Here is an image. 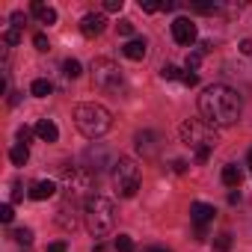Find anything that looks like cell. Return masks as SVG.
Listing matches in <instances>:
<instances>
[{
	"instance_id": "obj_12",
	"label": "cell",
	"mask_w": 252,
	"mask_h": 252,
	"mask_svg": "<svg viewBox=\"0 0 252 252\" xmlns=\"http://www.w3.org/2000/svg\"><path fill=\"white\" fill-rule=\"evenodd\" d=\"M104 27H107V18H104L101 12H89V15H83V18H80V33H83L86 39L101 36V33H104Z\"/></svg>"
},
{
	"instance_id": "obj_27",
	"label": "cell",
	"mask_w": 252,
	"mask_h": 252,
	"mask_svg": "<svg viewBox=\"0 0 252 252\" xmlns=\"http://www.w3.org/2000/svg\"><path fill=\"white\" fill-rule=\"evenodd\" d=\"M33 128H27V125H21L18 128V146H30V140H33Z\"/></svg>"
},
{
	"instance_id": "obj_20",
	"label": "cell",
	"mask_w": 252,
	"mask_h": 252,
	"mask_svg": "<svg viewBox=\"0 0 252 252\" xmlns=\"http://www.w3.org/2000/svg\"><path fill=\"white\" fill-rule=\"evenodd\" d=\"M9 160H12L15 166H24V163L30 160V149H27V146H12V149H9Z\"/></svg>"
},
{
	"instance_id": "obj_5",
	"label": "cell",
	"mask_w": 252,
	"mask_h": 252,
	"mask_svg": "<svg viewBox=\"0 0 252 252\" xmlns=\"http://www.w3.org/2000/svg\"><path fill=\"white\" fill-rule=\"evenodd\" d=\"M140 184H143V172H140L137 160H131V158H119V160L113 163V187H116V193H119L122 199L137 196Z\"/></svg>"
},
{
	"instance_id": "obj_1",
	"label": "cell",
	"mask_w": 252,
	"mask_h": 252,
	"mask_svg": "<svg viewBox=\"0 0 252 252\" xmlns=\"http://www.w3.org/2000/svg\"><path fill=\"white\" fill-rule=\"evenodd\" d=\"M199 113H202V119L211 125V128H228V125H234L240 119L243 101H240V95L231 86L214 83V86H208L199 95Z\"/></svg>"
},
{
	"instance_id": "obj_22",
	"label": "cell",
	"mask_w": 252,
	"mask_h": 252,
	"mask_svg": "<svg viewBox=\"0 0 252 252\" xmlns=\"http://www.w3.org/2000/svg\"><path fill=\"white\" fill-rule=\"evenodd\" d=\"M12 240L21 243V246H30V243H33V231H30V228H15V231H12Z\"/></svg>"
},
{
	"instance_id": "obj_8",
	"label": "cell",
	"mask_w": 252,
	"mask_h": 252,
	"mask_svg": "<svg viewBox=\"0 0 252 252\" xmlns=\"http://www.w3.org/2000/svg\"><path fill=\"white\" fill-rule=\"evenodd\" d=\"M83 160H86V169H89V172H101L104 166H113V163H110V149H104L101 143L89 146L86 155H83Z\"/></svg>"
},
{
	"instance_id": "obj_40",
	"label": "cell",
	"mask_w": 252,
	"mask_h": 252,
	"mask_svg": "<svg viewBox=\"0 0 252 252\" xmlns=\"http://www.w3.org/2000/svg\"><path fill=\"white\" fill-rule=\"evenodd\" d=\"M160 9H166V12H175V9H178V3H175V0H163V3H160Z\"/></svg>"
},
{
	"instance_id": "obj_9",
	"label": "cell",
	"mask_w": 252,
	"mask_h": 252,
	"mask_svg": "<svg viewBox=\"0 0 252 252\" xmlns=\"http://www.w3.org/2000/svg\"><path fill=\"white\" fill-rule=\"evenodd\" d=\"M77 222H80V217H77V202L63 199V205L57 208V225H60L63 231H74Z\"/></svg>"
},
{
	"instance_id": "obj_32",
	"label": "cell",
	"mask_w": 252,
	"mask_h": 252,
	"mask_svg": "<svg viewBox=\"0 0 252 252\" xmlns=\"http://www.w3.org/2000/svg\"><path fill=\"white\" fill-rule=\"evenodd\" d=\"M125 6V0H104V12H119Z\"/></svg>"
},
{
	"instance_id": "obj_38",
	"label": "cell",
	"mask_w": 252,
	"mask_h": 252,
	"mask_svg": "<svg viewBox=\"0 0 252 252\" xmlns=\"http://www.w3.org/2000/svg\"><path fill=\"white\" fill-rule=\"evenodd\" d=\"M172 169H175L178 175H181V172H187V160H181V158H178V160H172Z\"/></svg>"
},
{
	"instance_id": "obj_18",
	"label": "cell",
	"mask_w": 252,
	"mask_h": 252,
	"mask_svg": "<svg viewBox=\"0 0 252 252\" xmlns=\"http://www.w3.org/2000/svg\"><path fill=\"white\" fill-rule=\"evenodd\" d=\"M36 137H39L42 143H57V140H60V131H57V125H54L51 119H42V122L36 125Z\"/></svg>"
},
{
	"instance_id": "obj_29",
	"label": "cell",
	"mask_w": 252,
	"mask_h": 252,
	"mask_svg": "<svg viewBox=\"0 0 252 252\" xmlns=\"http://www.w3.org/2000/svg\"><path fill=\"white\" fill-rule=\"evenodd\" d=\"M33 45H36V51H42V54H45V51H51V42H48V36H45V33H36V36H33Z\"/></svg>"
},
{
	"instance_id": "obj_44",
	"label": "cell",
	"mask_w": 252,
	"mask_h": 252,
	"mask_svg": "<svg viewBox=\"0 0 252 252\" xmlns=\"http://www.w3.org/2000/svg\"><path fill=\"white\" fill-rule=\"evenodd\" d=\"M146 252H169V249H163V246H149Z\"/></svg>"
},
{
	"instance_id": "obj_3",
	"label": "cell",
	"mask_w": 252,
	"mask_h": 252,
	"mask_svg": "<svg viewBox=\"0 0 252 252\" xmlns=\"http://www.w3.org/2000/svg\"><path fill=\"white\" fill-rule=\"evenodd\" d=\"M74 125H77V131L89 140H98L104 137L110 128H113V116L107 107L101 104H77L74 110Z\"/></svg>"
},
{
	"instance_id": "obj_15",
	"label": "cell",
	"mask_w": 252,
	"mask_h": 252,
	"mask_svg": "<svg viewBox=\"0 0 252 252\" xmlns=\"http://www.w3.org/2000/svg\"><path fill=\"white\" fill-rule=\"evenodd\" d=\"M222 184L231 187V190H240V184H243V169H240L237 163H225V166H222Z\"/></svg>"
},
{
	"instance_id": "obj_19",
	"label": "cell",
	"mask_w": 252,
	"mask_h": 252,
	"mask_svg": "<svg viewBox=\"0 0 252 252\" xmlns=\"http://www.w3.org/2000/svg\"><path fill=\"white\" fill-rule=\"evenodd\" d=\"M30 95H36V98H48V95H51V80L36 77V80L30 83Z\"/></svg>"
},
{
	"instance_id": "obj_26",
	"label": "cell",
	"mask_w": 252,
	"mask_h": 252,
	"mask_svg": "<svg viewBox=\"0 0 252 252\" xmlns=\"http://www.w3.org/2000/svg\"><path fill=\"white\" fill-rule=\"evenodd\" d=\"M231 243H234V240H231V234H220V237L214 240V249H217V252H228V249H231Z\"/></svg>"
},
{
	"instance_id": "obj_39",
	"label": "cell",
	"mask_w": 252,
	"mask_h": 252,
	"mask_svg": "<svg viewBox=\"0 0 252 252\" xmlns=\"http://www.w3.org/2000/svg\"><path fill=\"white\" fill-rule=\"evenodd\" d=\"M45 252H65V243H63V240H57V243H51Z\"/></svg>"
},
{
	"instance_id": "obj_35",
	"label": "cell",
	"mask_w": 252,
	"mask_h": 252,
	"mask_svg": "<svg viewBox=\"0 0 252 252\" xmlns=\"http://www.w3.org/2000/svg\"><path fill=\"white\" fill-rule=\"evenodd\" d=\"M119 33L122 36H134V21H119Z\"/></svg>"
},
{
	"instance_id": "obj_30",
	"label": "cell",
	"mask_w": 252,
	"mask_h": 252,
	"mask_svg": "<svg viewBox=\"0 0 252 252\" xmlns=\"http://www.w3.org/2000/svg\"><path fill=\"white\" fill-rule=\"evenodd\" d=\"M193 9H196V12H202V15H214L220 6H217V3H193Z\"/></svg>"
},
{
	"instance_id": "obj_13",
	"label": "cell",
	"mask_w": 252,
	"mask_h": 252,
	"mask_svg": "<svg viewBox=\"0 0 252 252\" xmlns=\"http://www.w3.org/2000/svg\"><path fill=\"white\" fill-rule=\"evenodd\" d=\"M214 205H208V202H193L190 205V220L196 222V228H205L211 220H214Z\"/></svg>"
},
{
	"instance_id": "obj_24",
	"label": "cell",
	"mask_w": 252,
	"mask_h": 252,
	"mask_svg": "<svg viewBox=\"0 0 252 252\" xmlns=\"http://www.w3.org/2000/svg\"><path fill=\"white\" fill-rule=\"evenodd\" d=\"M18 42H21V30L9 27V30L3 33V45H6V48H12V45H18Z\"/></svg>"
},
{
	"instance_id": "obj_34",
	"label": "cell",
	"mask_w": 252,
	"mask_h": 252,
	"mask_svg": "<svg viewBox=\"0 0 252 252\" xmlns=\"http://www.w3.org/2000/svg\"><path fill=\"white\" fill-rule=\"evenodd\" d=\"M181 83H184V86H196V83H199V74H196V71H184V74H181Z\"/></svg>"
},
{
	"instance_id": "obj_6",
	"label": "cell",
	"mask_w": 252,
	"mask_h": 252,
	"mask_svg": "<svg viewBox=\"0 0 252 252\" xmlns=\"http://www.w3.org/2000/svg\"><path fill=\"white\" fill-rule=\"evenodd\" d=\"M178 134H181V140L187 143V146H193L196 152H214L217 149V131L211 128V125L205 122V119H187L181 128H178Z\"/></svg>"
},
{
	"instance_id": "obj_14",
	"label": "cell",
	"mask_w": 252,
	"mask_h": 252,
	"mask_svg": "<svg viewBox=\"0 0 252 252\" xmlns=\"http://www.w3.org/2000/svg\"><path fill=\"white\" fill-rule=\"evenodd\" d=\"M122 54L128 57V60H134V63H140V60H146L149 45H146V39H131V42L122 45Z\"/></svg>"
},
{
	"instance_id": "obj_23",
	"label": "cell",
	"mask_w": 252,
	"mask_h": 252,
	"mask_svg": "<svg viewBox=\"0 0 252 252\" xmlns=\"http://www.w3.org/2000/svg\"><path fill=\"white\" fill-rule=\"evenodd\" d=\"M116 252H134V240L128 234H119L116 237Z\"/></svg>"
},
{
	"instance_id": "obj_41",
	"label": "cell",
	"mask_w": 252,
	"mask_h": 252,
	"mask_svg": "<svg viewBox=\"0 0 252 252\" xmlns=\"http://www.w3.org/2000/svg\"><path fill=\"white\" fill-rule=\"evenodd\" d=\"M240 54H252V39H243L240 42Z\"/></svg>"
},
{
	"instance_id": "obj_10",
	"label": "cell",
	"mask_w": 252,
	"mask_h": 252,
	"mask_svg": "<svg viewBox=\"0 0 252 252\" xmlns=\"http://www.w3.org/2000/svg\"><path fill=\"white\" fill-rule=\"evenodd\" d=\"M172 36H175V42L178 45H184V48H190L193 42H196V24L190 21V18H175L172 21Z\"/></svg>"
},
{
	"instance_id": "obj_45",
	"label": "cell",
	"mask_w": 252,
	"mask_h": 252,
	"mask_svg": "<svg viewBox=\"0 0 252 252\" xmlns=\"http://www.w3.org/2000/svg\"><path fill=\"white\" fill-rule=\"evenodd\" d=\"M246 160H249V169H252V149H249V155H246Z\"/></svg>"
},
{
	"instance_id": "obj_16",
	"label": "cell",
	"mask_w": 252,
	"mask_h": 252,
	"mask_svg": "<svg viewBox=\"0 0 252 252\" xmlns=\"http://www.w3.org/2000/svg\"><path fill=\"white\" fill-rule=\"evenodd\" d=\"M30 199H36V202H45V199H54L57 196V184L54 181H36L33 187H30V193H27Z\"/></svg>"
},
{
	"instance_id": "obj_37",
	"label": "cell",
	"mask_w": 252,
	"mask_h": 252,
	"mask_svg": "<svg viewBox=\"0 0 252 252\" xmlns=\"http://www.w3.org/2000/svg\"><path fill=\"white\" fill-rule=\"evenodd\" d=\"M21 199H24V190L18 181H12V202H21Z\"/></svg>"
},
{
	"instance_id": "obj_21",
	"label": "cell",
	"mask_w": 252,
	"mask_h": 252,
	"mask_svg": "<svg viewBox=\"0 0 252 252\" xmlns=\"http://www.w3.org/2000/svg\"><path fill=\"white\" fill-rule=\"evenodd\" d=\"M63 74L74 80V77H80V74H83V68H80V63H77V60H65V63H63Z\"/></svg>"
},
{
	"instance_id": "obj_7",
	"label": "cell",
	"mask_w": 252,
	"mask_h": 252,
	"mask_svg": "<svg viewBox=\"0 0 252 252\" xmlns=\"http://www.w3.org/2000/svg\"><path fill=\"white\" fill-rule=\"evenodd\" d=\"M92 80H95V86L104 89V92H119V89L125 86L122 68H119L113 60H107V57L92 60Z\"/></svg>"
},
{
	"instance_id": "obj_17",
	"label": "cell",
	"mask_w": 252,
	"mask_h": 252,
	"mask_svg": "<svg viewBox=\"0 0 252 252\" xmlns=\"http://www.w3.org/2000/svg\"><path fill=\"white\" fill-rule=\"evenodd\" d=\"M30 12L36 15V21L39 24H57V9L54 6H45V3H39V0H36V3H30Z\"/></svg>"
},
{
	"instance_id": "obj_42",
	"label": "cell",
	"mask_w": 252,
	"mask_h": 252,
	"mask_svg": "<svg viewBox=\"0 0 252 252\" xmlns=\"http://www.w3.org/2000/svg\"><path fill=\"white\" fill-rule=\"evenodd\" d=\"M18 104H21V95H18V92H12V95H9V107H18Z\"/></svg>"
},
{
	"instance_id": "obj_33",
	"label": "cell",
	"mask_w": 252,
	"mask_h": 252,
	"mask_svg": "<svg viewBox=\"0 0 252 252\" xmlns=\"http://www.w3.org/2000/svg\"><path fill=\"white\" fill-rule=\"evenodd\" d=\"M24 21H27V15H24L21 9H15V12H12V27H15V30H21V27H24Z\"/></svg>"
},
{
	"instance_id": "obj_43",
	"label": "cell",
	"mask_w": 252,
	"mask_h": 252,
	"mask_svg": "<svg viewBox=\"0 0 252 252\" xmlns=\"http://www.w3.org/2000/svg\"><path fill=\"white\" fill-rule=\"evenodd\" d=\"M228 202L237 205V202H240V190H231V193H228Z\"/></svg>"
},
{
	"instance_id": "obj_4",
	"label": "cell",
	"mask_w": 252,
	"mask_h": 252,
	"mask_svg": "<svg viewBox=\"0 0 252 252\" xmlns=\"http://www.w3.org/2000/svg\"><path fill=\"white\" fill-rule=\"evenodd\" d=\"M92 187H95V172H89L86 166H68V169H63L65 199L86 205V199H92Z\"/></svg>"
},
{
	"instance_id": "obj_2",
	"label": "cell",
	"mask_w": 252,
	"mask_h": 252,
	"mask_svg": "<svg viewBox=\"0 0 252 252\" xmlns=\"http://www.w3.org/2000/svg\"><path fill=\"white\" fill-rule=\"evenodd\" d=\"M83 220H86V228H89L92 237H107L113 231V225H116V208H113V202L107 196L95 193L83 205Z\"/></svg>"
},
{
	"instance_id": "obj_28",
	"label": "cell",
	"mask_w": 252,
	"mask_h": 252,
	"mask_svg": "<svg viewBox=\"0 0 252 252\" xmlns=\"http://www.w3.org/2000/svg\"><path fill=\"white\" fill-rule=\"evenodd\" d=\"M202 65V51H190L187 54V71H196Z\"/></svg>"
},
{
	"instance_id": "obj_11",
	"label": "cell",
	"mask_w": 252,
	"mask_h": 252,
	"mask_svg": "<svg viewBox=\"0 0 252 252\" xmlns=\"http://www.w3.org/2000/svg\"><path fill=\"white\" fill-rule=\"evenodd\" d=\"M134 143H137V152H140L143 158H155L158 149H160V134H158V131H140V134L134 137Z\"/></svg>"
},
{
	"instance_id": "obj_25",
	"label": "cell",
	"mask_w": 252,
	"mask_h": 252,
	"mask_svg": "<svg viewBox=\"0 0 252 252\" xmlns=\"http://www.w3.org/2000/svg\"><path fill=\"white\" fill-rule=\"evenodd\" d=\"M160 77H163V80H178V77H181V68H178V65H169V63H166V65L160 68Z\"/></svg>"
},
{
	"instance_id": "obj_36",
	"label": "cell",
	"mask_w": 252,
	"mask_h": 252,
	"mask_svg": "<svg viewBox=\"0 0 252 252\" xmlns=\"http://www.w3.org/2000/svg\"><path fill=\"white\" fill-rule=\"evenodd\" d=\"M143 12H160V3H155V0H143Z\"/></svg>"
},
{
	"instance_id": "obj_31",
	"label": "cell",
	"mask_w": 252,
	"mask_h": 252,
	"mask_svg": "<svg viewBox=\"0 0 252 252\" xmlns=\"http://www.w3.org/2000/svg\"><path fill=\"white\" fill-rule=\"evenodd\" d=\"M0 220H3V222H12V220H15V208H12V205H3V208H0Z\"/></svg>"
}]
</instances>
